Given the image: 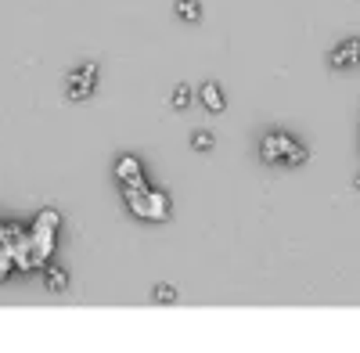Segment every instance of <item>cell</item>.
I'll list each match as a JSON object with an SVG mask.
<instances>
[{"label":"cell","mask_w":360,"mask_h":353,"mask_svg":"<svg viewBox=\"0 0 360 353\" xmlns=\"http://www.w3.org/2000/svg\"><path fill=\"white\" fill-rule=\"evenodd\" d=\"M127 202L130 210L144 220H166L169 217V202L162 191H152V188H130L127 184Z\"/></svg>","instance_id":"6da1fadb"},{"label":"cell","mask_w":360,"mask_h":353,"mask_svg":"<svg viewBox=\"0 0 360 353\" xmlns=\"http://www.w3.org/2000/svg\"><path fill=\"white\" fill-rule=\"evenodd\" d=\"M94 86H98V65H83V69L69 72V79H65V94H69L72 101H83V98L94 94Z\"/></svg>","instance_id":"7a4b0ae2"},{"label":"cell","mask_w":360,"mask_h":353,"mask_svg":"<svg viewBox=\"0 0 360 353\" xmlns=\"http://www.w3.org/2000/svg\"><path fill=\"white\" fill-rule=\"evenodd\" d=\"M115 176H119L123 184H130V188H148V184H144V176H141V162L130 159V155L115 162Z\"/></svg>","instance_id":"3957f363"},{"label":"cell","mask_w":360,"mask_h":353,"mask_svg":"<svg viewBox=\"0 0 360 353\" xmlns=\"http://www.w3.org/2000/svg\"><path fill=\"white\" fill-rule=\"evenodd\" d=\"M278 144H281V162H288V166H303V162L310 159L303 144H295V141L285 137V134H278Z\"/></svg>","instance_id":"277c9868"},{"label":"cell","mask_w":360,"mask_h":353,"mask_svg":"<svg viewBox=\"0 0 360 353\" xmlns=\"http://www.w3.org/2000/svg\"><path fill=\"white\" fill-rule=\"evenodd\" d=\"M198 98H202V105L209 108V112H224L227 108V101H224V91L217 83H205L202 91H198Z\"/></svg>","instance_id":"5b68a950"},{"label":"cell","mask_w":360,"mask_h":353,"mask_svg":"<svg viewBox=\"0 0 360 353\" xmlns=\"http://www.w3.org/2000/svg\"><path fill=\"white\" fill-rule=\"evenodd\" d=\"M356 58H360V44H346V47H339L335 54H332V65H353L356 62Z\"/></svg>","instance_id":"8992f818"},{"label":"cell","mask_w":360,"mask_h":353,"mask_svg":"<svg viewBox=\"0 0 360 353\" xmlns=\"http://www.w3.org/2000/svg\"><path fill=\"white\" fill-rule=\"evenodd\" d=\"M44 281H47V288H51V292H65V288H69V274H65L62 267H47Z\"/></svg>","instance_id":"52a82bcc"},{"label":"cell","mask_w":360,"mask_h":353,"mask_svg":"<svg viewBox=\"0 0 360 353\" xmlns=\"http://www.w3.org/2000/svg\"><path fill=\"white\" fill-rule=\"evenodd\" d=\"M176 15L184 22H198L202 18V4L198 0H176Z\"/></svg>","instance_id":"ba28073f"},{"label":"cell","mask_w":360,"mask_h":353,"mask_svg":"<svg viewBox=\"0 0 360 353\" xmlns=\"http://www.w3.org/2000/svg\"><path fill=\"white\" fill-rule=\"evenodd\" d=\"M191 98H195V91H191V86H188V83H180V86H176V91H173V98H169V105H173L176 112H184V108L191 105Z\"/></svg>","instance_id":"9c48e42d"},{"label":"cell","mask_w":360,"mask_h":353,"mask_svg":"<svg viewBox=\"0 0 360 353\" xmlns=\"http://www.w3.org/2000/svg\"><path fill=\"white\" fill-rule=\"evenodd\" d=\"M263 162H281V144H278V134L263 137Z\"/></svg>","instance_id":"30bf717a"},{"label":"cell","mask_w":360,"mask_h":353,"mask_svg":"<svg viewBox=\"0 0 360 353\" xmlns=\"http://www.w3.org/2000/svg\"><path fill=\"white\" fill-rule=\"evenodd\" d=\"M152 296H155V303H176V288L173 285H155Z\"/></svg>","instance_id":"8fae6325"},{"label":"cell","mask_w":360,"mask_h":353,"mask_svg":"<svg viewBox=\"0 0 360 353\" xmlns=\"http://www.w3.org/2000/svg\"><path fill=\"white\" fill-rule=\"evenodd\" d=\"M191 144H195L198 152H205V148H213V134H205V130H198V134L191 137Z\"/></svg>","instance_id":"7c38bea8"},{"label":"cell","mask_w":360,"mask_h":353,"mask_svg":"<svg viewBox=\"0 0 360 353\" xmlns=\"http://www.w3.org/2000/svg\"><path fill=\"white\" fill-rule=\"evenodd\" d=\"M356 188H360V181H356Z\"/></svg>","instance_id":"4fadbf2b"}]
</instances>
